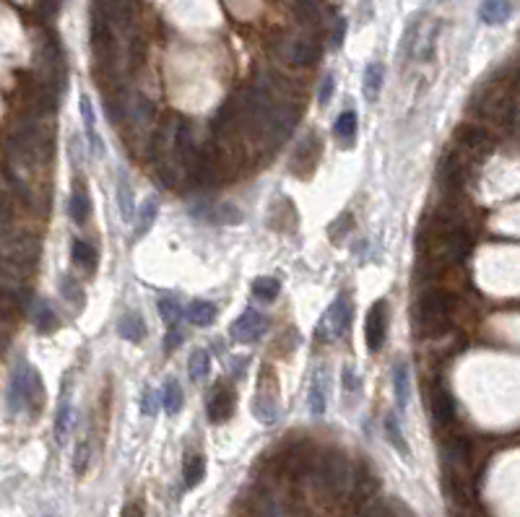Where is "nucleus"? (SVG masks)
<instances>
[{
	"label": "nucleus",
	"instance_id": "nucleus-33",
	"mask_svg": "<svg viewBox=\"0 0 520 517\" xmlns=\"http://www.w3.org/2000/svg\"><path fill=\"white\" fill-rule=\"evenodd\" d=\"M70 426H73V408H70L68 400H63L58 408V419H55V437H58V442H65Z\"/></svg>",
	"mask_w": 520,
	"mask_h": 517
},
{
	"label": "nucleus",
	"instance_id": "nucleus-37",
	"mask_svg": "<svg viewBox=\"0 0 520 517\" xmlns=\"http://www.w3.org/2000/svg\"><path fill=\"white\" fill-rule=\"evenodd\" d=\"M159 312H162V317H164L167 325L177 328L179 317H182V307L177 305V299H170V297L159 299Z\"/></svg>",
	"mask_w": 520,
	"mask_h": 517
},
{
	"label": "nucleus",
	"instance_id": "nucleus-40",
	"mask_svg": "<svg viewBox=\"0 0 520 517\" xmlns=\"http://www.w3.org/2000/svg\"><path fill=\"white\" fill-rule=\"evenodd\" d=\"M156 208H159V205H156V200H151V198H148V200L144 203V208H141V216H138V229H136L138 237H144L146 231H148V226L154 224Z\"/></svg>",
	"mask_w": 520,
	"mask_h": 517
},
{
	"label": "nucleus",
	"instance_id": "nucleus-41",
	"mask_svg": "<svg viewBox=\"0 0 520 517\" xmlns=\"http://www.w3.org/2000/svg\"><path fill=\"white\" fill-rule=\"evenodd\" d=\"M89 442H78L76 445V455H73V468H76V473L81 475L89 466Z\"/></svg>",
	"mask_w": 520,
	"mask_h": 517
},
{
	"label": "nucleus",
	"instance_id": "nucleus-6",
	"mask_svg": "<svg viewBox=\"0 0 520 517\" xmlns=\"http://www.w3.org/2000/svg\"><path fill=\"white\" fill-rule=\"evenodd\" d=\"M385 333H388V305L385 302H375L369 307L364 320V338H367V348L377 354L385 343Z\"/></svg>",
	"mask_w": 520,
	"mask_h": 517
},
{
	"label": "nucleus",
	"instance_id": "nucleus-15",
	"mask_svg": "<svg viewBox=\"0 0 520 517\" xmlns=\"http://www.w3.org/2000/svg\"><path fill=\"white\" fill-rule=\"evenodd\" d=\"M78 107H81V117H84V127H86V138H89V148L94 156H102L104 146H102V138L96 133V117H94V107H91V99L81 94V99H78Z\"/></svg>",
	"mask_w": 520,
	"mask_h": 517
},
{
	"label": "nucleus",
	"instance_id": "nucleus-7",
	"mask_svg": "<svg viewBox=\"0 0 520 517\" xmlns=\"http://www.w3.org/2000/svg\"><path fill=\"white\" fill-rule=\"evenodd\" d=\"M268 328V320L263 314L255 312V309H248L242 312L237 320L232 322V338L239 340V343H250V340H258Z\"/></svg>",
	"mask_w": 520,
	"mask_h": 517
},
{
	"label": "nucleus",
	"instance_id": "nucleus-4",
	"mask_svg": "<svg viewBox=\"0 0 520 517\" xmlns=\"http://www.w3.org/2000/svg\"><path fill=\"white\" fill-rule=\"evenodd\" d=\"M455 143L463 151V159H474V161L486 159L489 153L495 151L492 136L486 133L484 127L471 125V122H466V125H461L455 130Z\"/></svg>",
	"mask_w": 520,
	"mask_h": 517
},
{
	"label": "nucleus",
	"instance_id": "nucleus-25",
	"mask_svg": "<svg viewBox=\"0 0 520 517\" xmlns=\"http://www.w3.org/2000/svg\"><path fill=\"white\" fill-rule=\"evenodd\" d=\"M42 400H44L42 377L37 374L34 366H29V385H26V408H32V411H39Z\"/></svg>",
	"mask_w": 520,
	"mask_h": 517
},
{
	"label": "nucleus",
	"instance_id": "nucleus-28",
	"mask_svg": "<svg viewBox=\"0 0 520 517\" xmlns=\"http://www.w3.org/2000/svg\"><path fill=\"white\" fill-rule=\"evenodd\" d=\"M317 153H320V143H315V136H307L302 143H299V148L294 151V170H299L302 167V161H307V172L315 167L317 161Z\"/></svg>",
	"mask_w": 520,
	"mask_h": 517
},
{
	"label": "nucleus",
	"instance_id": "nucleus-19",
	"mask_svg": "<svg viewBox=\"0 0 520 517\" xmlns=\"http://www.w3.org/2000/svg\"><path fill=\"white\" fill-rule=\"evenodd\" d=\"M383 65L380 63H369L364 68V78H362V91H364L367 102H377L380 89H383Z\"/></svg>",
	"mask_w": 520,
	"mask_h": 517
},
{
	"label": "nucleus",
	"instance_id": "nucleus-34",
	"mask_svg": "<svg viewBox=\"0 0 520 517\" xmlns=\"http://www.w3.org/2000/svg\"><path fill=\"white\" fill-rule=\"evenodd\" d=\"M333 130H336V136L341 138V141H346L349 143L351 138L357 136V115L351 110L341 112L338 115V120H336V125H333Z\"/></svg>",
	"mask_w": 520,
	"mask_h": 517
},
{
	"label": "nucleus",
	"instance_id": "nucleus-30",
	"mask_svg": "<svg viewBox=\"0 0 520 517\" xmlns=\"http://www.w3.org/2000/svg\"><path fill=\"white\" fill-rule=\"evenodd\" d=\"M279 291H281V283H279V279L260 276V279L253 281V294H255L258 299H263V302H273V299L279 297Z\"/></svg>",
	"mask_w": 520,
	"mask_h": 517
},
{
	"label": "nucleus",
	"instance_id": "nucleus-48",
	"mask_svg": "<svg viewBox=\"0 0 520 517\" xmlns=\"http://www.w3.org/2000/svg\"><path fill=\"white\" fill-rule=\"evenodd\" d=\"M182 340V336H179V331H175V336H167V340H164V346H167V351H172V348H177V343Z\"/></svg>",
	"mask_w": 520,
	"mask_h": 517
},
{
	"label": "nucleus",
	"instance_id": "nucleus-1",
	"mask_svg": "<svg viewBox=\"0 0 520 517\" xmlns=\"http://www.w3.org/2000/svg\"><path fill=\"white\" fill-rule=\"evenodd\" d=\"M312 475H315V481L320 483L331 497H343V494H349L351 486H354L351 463L343 452H338V449H328L323 458H317Z\"/></svg>",
	"mask_w": 520,
	"mask_h": 517
},
{
	"label": "nucleus",
	"instance_id": "nucleus-38",
	"mask_svg": "<svg viewBox=\"0 0 520 517\" xmlns=\"http://www.w3.org/2000/svg\"><path fill=\"white\" fill-rule=\"evenodd\" d=\"M385 434H388V440H391V445L398 452H403V455H409V445H406V440H403V434L398 432V424H395V416H388L385 419Z\"/></svg>",
	"mask_w": 520,
	"mask_h": 517
},
{
	"label": "nucleus",
	"instance_id": "nucleus-3",
	"mask_svg": "<svg viewBox=\"0 0 520 517\" xmlns=\"http://www.w3.org/2000/svg\"><path fill=\"white\" fill-rule=\"evenodd\" d=\"M351 325V305L346 297H338L328 307V312L320 317L315 328V338L323 340V343H333V340H338L346 336Z\"/></svg>",
	"mask_w": 520,
	"mask_h": 517
},
{
	"label": "nucleus",
	"instance_id": "nucleus-43",
	"mask_svg": "<svg viewBox=\"0 0 520 517\" xmlns=\"http://www.w3.org/2000/svg\"><path fill=\"white\" fill-rule=\"evenodd\" d=\"M141 411L144 416H154L159 411V395L154 390H146L144 392V400H141Z\"/></svg>",
	"mask_w": 520,
	"mask_h": 517
},
{
	"label": "nucleus",
	"instance_id": "nucleus-49",
	"mask_svg": "<svg viewBox=\"0 0 520 517\" xmlns=\"http://www.w3.org/2000/svg\"><path fill=\"white\" fill-rule=\"evenodd\" d=\"M515 104H520V84H518V91H515Z\"/></svg>",
	"mask_w": 520,
	"mask_h": 517
},
{
	"label": "nucleus",
	"instance_id": "nucleus-11",
	"mask_svg": "<svg viewBox=\"0 0 520 517\" xmlns=\"http://www.w3.org/2000/svg\"><path fill=\"white\" fill-rule=\"evenodd\" d=\"M307 406H310V414H312V416H323L325 414V406H328V369H325L323 364L317 366L315 374H312Z\"/></svg>",
	"mask_w": 520,
	"mask_h": 517
},
{
	"label": "nucleus",
	"instance_id": "nucleus-47",
	"mask_svg": "<svg viewBox=\"0 0 520 517\" xmlns=\"http://www.w3.org/2000/svg\"><path fill=\"white\" fill-rule=\"evenodd\" d=\"M122 517H146L144 515V504H141V502H130L128 507L122 509Z\"/></svg>",
	"mask_w": 520,
	"mask_h": 517
},
{
	"label": "nucleus",
	"instance_id": "nucleus-22",
	"mask_svg": "<svg viewBox=\"0 0 520 517\" xmlns=\"http://www.w3.org/2000/svg\"><path fill=\"white\" fill-rule=\"evenodd\" d=\"M89 211H91V200H89V193H86L81 185H76V190H73V196H70V200H68L70 219L76 221V224H84V221L89 219Z\"/></svg>",
	"mask_w": 520,
	"mask_h": 517
},
{
	"label": "nucleus",
	"instance_id": "nucleus-14",
	"mask_svg": "<svg viewBox=\"0 0 520 517\" xmlns=\"http://www.w3.org/2000/svg\"><path fill=\"white\" fill-rule=\"evenodd\" d=\"M128 117L136 127L151 125V120H154V104H151V99L146 94L141 91L128 94Z\"/></svg>",
	"mask_w": 520,
	"mask_h": 517
},
{
	"label": "nucleus",
	"instance_id": "nucleus-12",
	"mask_svg": "<svg viewBox=\"0 0 520 517\" xmlns=\"http://www.w3.org/2000/svg\"><path fill=\"white\" fill-rule=\"evenodd\" d=\"M193 213H196L198 219L208 221V224H239V221H242V211H239V208H234V205H227V203L196 205V208H193Z\"/></svg>",
	"mask_w": 520,
	"mask_h": 517
},
{
	"label": "nucleus",
	"instance_id": "nucleus-10",
	"mask_svg": "<svg viewBox=\"0 0 520 517\" xmlns=\"http://www.w3.org/2000/svg\"><path fill=\"white\" fill-rule=\"evenodd\" d=\"M429 406H432V416L440 426L452 424L455 419V400H452L450 390L445 385H435L432 388V395H429Z\"/></svg>",
	"mask_w": 520,
	"mask_h": 517
},
{
	"label": "nucleus",
	"instance_id": "nucleus-32",
	"mask_svg": "<svg viewBox=\"0 0 520 517\" xmlns=\"http://www.w3.org/2000/svg\"><path fill=\"white\" fill-rule=\"evenodd\" d=\"M188 364H190V380L201 382V380H205V374L211 369V359H208V354H205L203 348H196V351L190 354Z\"/></svg>",
	"mask_w": 520,
	"mask_h": 517
},
{
	"label": "nucleus",
	"instance_id": "nucleus-42",
	"mask_svg": "<svg viewBox=\"0 0 520 517\" xmlns=\"http://www.w3.org/2000/svg\"><path fill=\"white\" fill-rule=\"evenodd\" d=\"M60 291H63V297L70 299V302H76V305H81L84 302V291L78 288V283L73 279H65L63 281V286H60Z\"/></svg>",
	"mask_w": 520,
	"mask_h": 517
},
{
	"label": "nucleus",
	"instance_id": "nucleus-45",
	"mask_svg": "<svg viewBox=\"0 0 520 517\" xmlns=\"http://www.w3.org/2000/svg\"><path fill=\"white\" fill-rule=\"evenodd\" d=\"M343 388H346V392H357L359 390V382L354 380L351 366H343Z\"/></svg>",
	"mask_w": 520,
	"mask_h": 517
},
{
	"label": "nucleus",
	"instance_id": "nucleus-39",
	"mask_svg": "<svg viewBox=\"0 0 520 517\" xmlns=\"http://www.w3.org/2000/svg\"><path fill=\"white\" fill-rule=\"evenodd\" d=\"M128 63H130V68H141V65L146 63V39L141 34H136L133 39H130Z\"/></svg>",
	"mask_w": 520,
	"mask_h": 517
},
{
	"label": "nucleus",
	"instance_id": "nucleus-21",
	"mask_svg": "<svg viewBox=\"0 0 520 517\" xmlns=\"http://www.w3.org/2000/svg\"><path fill=\"white\" fill-rule=\"evenodd\" d=\"M118 333L125 340H130V343H138V340H144L146 325H144V320H141V314H136V312L122 314V317H120V322H118Z\"/></svg>",
	"mask_w": 520,
	"mask_h": 517
},
{
	"label": "nucleus",
	"instance_id": "nucleus-24",
	"mask_svg": "<svg viewBox=\"0 0 520 517\" xmlns=\"http://www.w3.org/2000/svg\"><path fill=\"white\" fill-rule=\"evenodd\" d=\"M188 317L190 322H196L198 328H208L216 317V309H213L211 302H203V299H196V302H190L188 307Z\"/></svg>",
	"mask_w": 520,
	"mask_h": 517
},
{
	"label": "nucleus",
	"instance_id": "nucleus-44",
	"mask_svg": "<svg viewBox=\"0 0 520 517\" xmlns=\"http://www.w3.org/2000/svg\"><path fill=\"white\" fill-rule=\"evenodd\" d=\"M317 96H320V104H328L333 96V76H325L323 84H320V91H317Z\"/></svg>",
	"mask_w": 520,
	"mask_h": 517
},
{
	"label": "nucleus",
	"instance_id": "nucleus-8",
	"mask_svg": "<svg viewBox=\"0 0 520 517\" xmlns=\"http://www.w3.org/2000/svg\"><path fill=\"white\" fill-rule=\"evenodd\" d=\"M437 182L448 193H458L463 187V182H466V167H463V161L458 156H452V153L443 156L440 164H437Z\"/></svg>",
	"mask_w": 520,
	"mask_h": 517
},
{
	"label": "nucleus",
	"instance_id": "nucleus-23",
	"mask_svg": "<svg viewBox=\"0 0 520 517\" xmlns=\"http://www.w3.org/2000/svg\"><path fill=\"white\" fill-rule=\"evenodd\" d=\"M118 205H120V216L125 224L133 221V211H136V203H133V187L125 177H120L118 182Z\"/></svg>",
	"mask_w": 520,
	"mask_h": 517
},
{
	"label": "nucleus",
	"instance_id": "nucleus-35",
	"mask_svg": "<svg viewBox=\"0 0 520 517\" xmlns=\"http://www.w3.org/2000/svg\"><path fill=\"white\" fill-rule=\"evenodd\" d=\"M357 517H393V512H391V507H388V504L380 499V497H372L369 502L359 504Z\"/></svg>",
	"mask_w": 520,
	"mask_h": 517
},
{
	"label": "nucleus",
	"instance_id": "nucleus-13",
	"mask_svg": "<svg viewBox=\"0 0 520 517\" xmlns=\"http://www.w3.org/2000/svg\"><path fill=\"white\" fill-rule=\"evenodd\" d=\"M232 414H234V392L219 385V390L208 398V419L213 424H224L232 419Z\"/></svg>",
	"mask_w": 520,
	"mask_h": 517
},
{
	"label": "nucleus",
	"instance_id": "nucleus-9",
	"mask_svg": "<svg viewBox=\"0 0 520 517\" xmlns=\"http://www.w3.org/2000/svg\"><path fill=\"white\" fill-rule=\"evenodd\" d=\"M175 153H177V159L182 164H190V167H196L198 161V148H196V136H193V125H190V120L179 117L177 120V127H175Z\"/></svg>",
	"mask_w": 520,
	"mask_h": 517
},
{
	"label": "nucleus",
	"instance_id": "nucleus-29",
	"mask_svg": "<svg viewBox=\"0 0 520 517\" xmlns=\"http://www.w3.org/2000/svg\"><path fill=\"white\" fill-rule=\"evenodd\" d=\"M182 473H185V483H188L190 489L198 486V483L205 478V458L203 455H188Z\"/></svg>",
	"mask_w": 520,
	"mask_h": 517
},
{
	"label": "nucleus",
	"instance_id": "nucleus-18",
	"mask_svg": "<svg viewBox=\"0 0 520 517\" xmlns=\"http://www.w3.org/2000/svg\"><path fill=\"white\" fill-rule=\"evenodd\" d=\"M253 416L263 424H273L279 419V400L271 392H258L253 398Z\"/></svg>",
	"mask_w": 520,
	"mask_h": 517
},
{
	"label": "nucleus",
	"instance_id": "nucleus-26",
	"mask_svg": "<svg viewBox=\"0 0 520 517\" xmlns=\"http://www.w3.org/2000/svg\"><path fill=\"white\" fill-rule=\"evenodd\" d=\"M253 517H286L281 502L271 497V494H260L253 504Z\"/></svg>",
	"mask_w": 520,
	"mask_h": 517
},
{
	"label": "nucleus",
	"instance_id": "nucleus-5",
	"mask_svg": "<svg viewBox=\"0 0 520 517\" xmlns=\"http://www.w3.org/2000/svg\"><path fill=\"white\" fill-rule=\"evenodd\" d=\"M279 52H281V58L289 65H294V68H310L320 58L317 44L312 39H307V37H289V39H284L279 44Z\"/></svg>",
	"mask_w": 520,
	"mask_h": 517
},
{
	"label": "nucleus",
	"instance_id": "nucleus-27",
	"mask_svg": "<svg viewBox=\"0 0 520 517\" xmlns=\"http://www.w3.org/2000/svg\"><path fill=\"white\" fill-rule=\"evenodd\" d=\"M164 411L167 414H179L182 411V403H185V395H182V388H179L177 380H167L164 382Z\"/></svg>",
	"mask_w": 520,
	"mask_h": 517
},
{
	"label": "nucleus",
	"instance_id": "nucleus-31",
	"mask_svg": "<svg viewBox=\"0 0 520 517\" xmlns=\"http://www.w3.org/2000/svg\"><path fill=\"white\" fill-rule=\"evenodd\" d=\"M70 255H73V263L81 265V268H94L96 263V250L89 242H84V239H76L73 242V250H70Z\"/></svg>",
	"mask_w": 520,
	"mask_h": 517
},
{
	"label": "nucleus",
	"instance_id": "nucleus-20",
	"mask_svg": "<svg viewBox=\"0 0 520 517\" xmlns=\"http://www.w3.org/2000/svg\"><path fill=\"white\" fill-rule=\"evenodd\" d=\"M393 392H395V406H398V411H406L411 395L409 366L406 364H395V369H393Z\"/></svg>",
	"mask_w": 520,
	"mask_h": 517
},
{
	"label": "nucleus",
	"instance_id": "nucleus-2",
	"mask_svg": "<svg viewBox=\"0 0 520 517\" xmlns=\"http://www.w3.org/2000/svg\"><path fill=\"white\" fill-rule=\"evenodd\" d=\"M452 309V297L445 288H426L424 294L417 299V317L424 325V331L440 333L448 322V314Z\"/></svg>",
	"mask_w": 520,
	"mask_h": 517
},
{
	"label": "nucleus",
	"instance_id": "nucleus-46",
	"mask_svg": "<svg viewBox=\"0 0 520 517\" xmlns=\"http://www.w3.org/2000/svg\"><path fill=\"white\" fill-rule=\"evenodd\" d=\"M343 32H346V21H343V18H338V21H336V29H333V47H341Z\"/></svg>",
	"mask_w": 520,
	"mask_h": 517
},
{
	"label": "nucleus",
	"instance_id": "nucleus-16",
	"mask_svg": "<svg viewBox=\"0 0 520 517\" xmlns=\"http://www.w3.org/2000/svg\"><path fill=\"white\" fill-rule=\"evenodd\" d=\"M26 385H29V364H21L13 372L8 388V408L11 414H18L21 408H26Z\"/></svg>",
	"mask_w": 520,
	"mask_h": 517
},
{
	"label": "nucleus",
	"instance_id": "nucleus-17",
	"mask_svg": "<svg viewBox=\"0 0 520 517\" xmlns=\"http://www.w3.org/2000/svg\"><path fill=\"white\" fill-rule=\"evenodd\" d=\"M512 13V6L510 0H481V6H478V18L489 26H497V24H505Z\"/></svg>",
	"mask_w": 520,
	"mask_h": 517
},
{
	"label": "nucleus",
	"instance_id": "nucleus-36",
	"mask_svg": "<svg viewBox=\"0 0 520 517\" xmlns=\"http://www.w3.org/2000/svg\"><path fill=\"white\" fill-rule=\"evenodd\" d=\"M55 328H58V314H55V309H52L47 302H42L39 309H37V331L52 333Z\"/></svg>",
	"mask_w": 520,
	"mask_h": 517
}]
</instances>
